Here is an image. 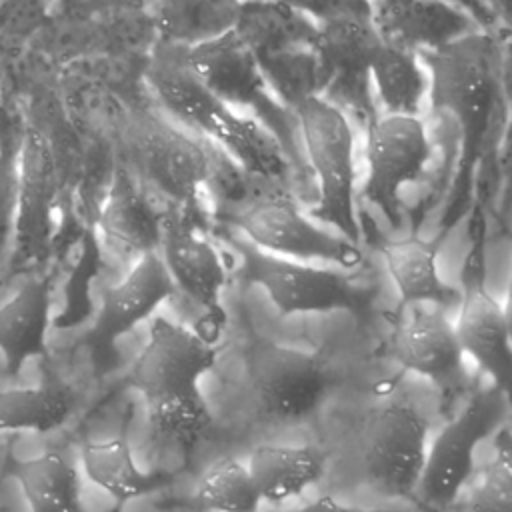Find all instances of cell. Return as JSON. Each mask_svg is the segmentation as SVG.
I'll return each instance as SVG.
<instances>
[{"mask_svg":"<svg viewBox=\"0 0 512 512\" xmlns=\"http://www.w3.org/2000/svg\"><path fill=\"white\" fill-rule=\"evenodd\" d=\"M302 158L316 184L314 220L336 228L344 238L360 242V224L354 206L356 160L354 124L322 96L300 102L294 110Z\"/></svg>","mask_w":512,"mask_h":512,"instance_id":"1","label":"cell"},{"mask_svg":"<svg viewBox=\"0 0 512 512\" xmlns=\"http://www.w3.org/2000/svg\"><path fill=\"white\" fill-rule=\"evenodd\" d=\"M118 144L126 154L128 170L162 196L180 204L198 200L210 168L206 138L146 102L132 106Z\"/></svg>","mask_w":512,"mask_h":512,"instance_id":"2","label":"cell"},{"mask_svg":"<svg viewBox=\"0 0 512 512\" xmlns=\"http://www.w3.org/2000/svg\"><path fill=\"white\" fill-rule=\"evenodd\" d=\"M188 60L202 82L228 108L250 116L272 132L296 168H304L308 174L294 114L272 94L262 76L256 54L234 34V30L188 48Z\"/></svg>","mask_w":512,"mask_h":512,"instance_id":"3","label":"cell"},{"mask_svg":"<svg viewBox=\"0 0 512 512\" xmlns=\"http://www.w3.org/2000/svg\"><path fill=\"white\" fill-rule=\"evenodd\" d=\"M232 224L256 248L300 262L356 268L364 254L342 234L320 228L298 206L288 188L274 186L230 214Z\"/></svg>","mask_w":512,"mask_h":512,"instance_id":"4","label":"cell"},{"mask_svg":"<svg viewBox=\"0 0 512 512\" xmlns=\"http://www.w3.org/2000/svg\"><path fill=\"white\" fill-rule=\"evenodd\" d=\"M232 246L242 258V278L260 286L282 316L366 308L368 294L342 270L264 252L244 236L232 238Z\"/></svg>","mask_w":512,"mask_h":512,"instance_id":"5","label":"cell"},{"mask_svg":"<svg viewBox=\"0 0 512 512\" xmlns=\"http://www.w3.org/2000/svg\"><path fill=\"white\" fill-rule=\"evenodd\" d=\"M508 414L506 390L498 384L476 390L448 420L426 450L416 498L430 510H446L474 472V452Z\"/></svg>","mask_w":512,"mask_h":512,"instance_id":"6","label":"cell"},{"mask_svg":"<svg viewBox=\"0 0 512 512\" xmlns=\"http://www.w3.org/2000/svg\"><path fill=\"white\" fill-rule=\"evenodd\" d=\"M380 44L370 12H338L318 20L314 50L324 68L320 96L360 128L380 114L370 84V64Z\"/></svg>","mask_w":512,"mask_h":512,"instance_id":"7","label":"cell"},{"mask_svg":"<svg viewBox=\"0 0 512 512\" xmlns=\"http://www.w3.org/2000/svg\"><path fill=\"white\" fill-rule=\"evenodd\" d=\"M492 32L478 28L418 54L428 76L426 102L466 128L488 112L496 86L498 40Z\"/></svg>","mask_w":512,"mask_h":512,"instance_id":"8","label":"cell"},{"mask_svg":"<svg viewBox=\"0 0 512 512\" xmlns=\"http://www.w3.org/2000/svg\"><path fill=\"white\" fill-rule=\"evenodd\" d=\"M428 450V420L404 398L374 406L362 426L368 482L386 498H414Z\"/></svg>","mask_w":512,"mask_h":512,"instance_id":"9","label":"cell"},{"mask_svg":"<svg viewBox=\"0 0 512 512\" xmlns=\"http://www.w3.org/2000/svg\"><path fill=\"white\" fill-rule=\"evenodd\" d=\"M366 178L362 198L398 226L402 190L416 182L432 160V140L422 116L378 114L364 126Z\"/></svg>","mask_w":512,"mask_h":512,"instance_id":"10","label":"cell"},{"mask_svg":"<svg viewBox=\"0 0 512 512\" xmlns=\"http://www.w3.org/2000/svg\"><path fill=\"white\" fill-rule=\"evenodd\" d=\"M248 374L260 414L282 424L314 414L330 384L326 362L318 354L274 342L252 350Z\"/></svg>","mask_w":512,"mask_h":512,"instance_id":"11","label":"cell"},{"mask_svg":"<svg viewBox=\"0 0 512 512\" xmlns=\"http://www.w3.org/2000/svg\"><path fill=\"white\" fill-rule=\"evenodd\" d=\"M142 78L160 112L210 142L234 114L194 72L188 48L156 40L146 56Z\"/></svg>","mask_w":512,"mask_h":512,"instance_id":"12","label":"cell"},{"mask_svg":"<svg viewBox=\"0 0 512 512\" xmlns=\"http://www.w3.org/2000/svg\"><path fill=\"white\" fill-rule=\"evenodd\" d=\"M218 360L216 348L194 330L164 316L152 320L148 340L128 370V386L142 398L200 384Z\"/></svg>","mask_w":512,"mask_h":512,"instance_id":"13","label":"cell"},{"mask_svg":"<svg viewBox=\"0 0 512 512\" xmlns=\"http://www.w3.org/2000/svg\"><path fill=\"white\" fill-rule=\"evenodd\" d=\"M390 336V354L404 368L440 388L456 386L464 376V354L454 324L442 306L408 304Z\"/></svg>","mask_w":512,"mask_h":512,"instance_id":"14","label":"cell"},{"mask_svg":"<svg viewBox=\"0 0 512 512\" xmlns=\"http://www.w3.org/2000/svg\"><path fill=\"white\" fill-rule=\"evenodd\" d=\"M174 294L176 284L158 252L142 254L118 284L104 290L90 340L98 346L114 344Z\"/></svg>","mask_w":512,"mask_h":512,"instance_id":"15","label":"cell"},{"mask_svg":"<svg viewBox=\"0 0 512 512\" xmlns=\"http://www.w3.org/2000/svg\"><path fill=\"white\" fill-rule=\"evenodd\" d=\"M370 18L382 42L416 54L480 28L464 10L440 0H370Z\"/></svg>","mask_w":512,"mask_h":512,"instance_id":"16","label":"cell"},{"mask_svg":"<svg viewBox=\"0 0 512 512\" xmlns=\"http://www.w3.org/2000/svg\"><path fill=\"white\" fill-rule=\"evenodd\" d=\"M160 248L176 288L210 314L222 316L226 270L216 248L176 216H162Z\"/></svg>","mask_w":512,"mask_h":512,"instance_id":"17","label":"cell"},{"mask_svg":"<svg viewBox=\"0 0 512 512\" xmlns=\"http://www.w3.org/2000/svg\"><path fill=\"white\" fill-rule=\"evenodd\" d=\"M98 228L104 244L120 258H140L160 248L162 214L126 166L116 168L112 174Z\"/></svg>","mask_w":512,"mask_h":512,"instance_id":"18","label":"cell"},{"mask_svg":"<svg viewBox=\"0 0 512 512\" xmlns=\"http://www.w3.org/2000/svg\"><path fill=\"white\" fill-rule=\"evenodd\" d=\"M462 354H468L494 384L508 390L512 370L510 320L504 306L484 288L472 284L460 298V314L454 322Z\"/></svg>","mask_w":512,"mask_h":512,"instance_id":"19","label":"cell"},{"mask_svg":"<svg viewBox=\"0 0 512 512\" xmlns=\"http://www.w3.org/2000/svg\"><path fill=\"white\" fill-rule=\"evenodd\" d=\"M52 292L48 278H28L0 306V354L4 372L16 378L32 358L46 356Z\"/></svg>","mask_w":512,"mask_h":512,"instance_id":"20","label":"cell"},{"mask_svg":"<svg viewBox=\"0 0 512 512\" xmlns=\"http://www.w3.org/2000/svg\"><path fill=\"white\" fill-rule=\"evenodd\" d=\"M386 270L398 290L400 306L436 304L448 308L462 294L438 272V246L420 236L386 242L380 248Z\"/></svg>","mask_w":512,"mask_h":512,"instance_id":"21","label":"cell"},{"mask_svg":"<svg viewBox=\"0 0 512 512\" xmlns=\"http://www.w3.org/2000/svg\"><path fill=\"white\" fill-rule=\"evenodd\" d=\"M246 468L262 502L282 504L322 480L326 458L312 446L260 444L252 448Z\"/></svg>","mask_w":512,"mask_h":512,"instance_id":"22","label":"cell"},{"mask_svg":"<svg viewBox=\"0 0 512 512\" xmlns=\"http://www.w3.org/2000/svg\"><path fill=\"white\" fill-rule=\"evenodd\" d=\"M318 20L276 0H240L234 34L256 54L314 46Z\"/></svg>","mask_w":512,"mask_h":512,"instance_id":"23","label":"cell"},{"mask_svg":"<svg viewBox=\"0 0 512 512\" xmlns=\"http://www.w3.org/2000/svg\"><path fill=\"white\" fill-rule=\"evenodd\" d=\"M156 36L194 48L234 30L240 0H146Z\"/></svg>","mask_w":512,"mask_h":512,"instance_id":"24","label":"cell"},{"mask_svg":"<svg viewBox=\"0 0 512 512\" xmlns=\"http://www.w3.org/2000/svg\"><path fill=\"white\" fill-rule=\"evenodd\" d=\"M370 84L382 114L420 116L428 96V76L416 52L382 42L370 64Z\"/></svg>","mask_w":512,"mask_h":512,"instance_id":"25","label":"cell"},{"mask_svg":"<svg viewBox=\"0 0 512 512\" xmlns=\"http://www.w3.org/2000/svg\"><path fill=\"white\" fill-rule=\"evenodd\" d=\"M54 200L56 176L50 156L36 150L24 166L18 192L16 248L22 258H40L48 250Z\"/></svg>","mask_w":512,"mask_h":512,"instance_id":"26","label":"cell"},{"mask_svg":"<svg viewBox=\"0 0 512 512\" xmlns=\"http://www.w3.org/2000/svg\"><path fill=\"white\" fill-rule=\"evenodd\" d=\"M30 512H82L78 470L60 452L20 460L10 468Z\"/></svg>","mask_w":512,"mask_h":512,"instance_id":"27","label":"cell"},{"mask_svg":"<svg viewBox=\"0 0 512 512\" xmlns=\"http://www.w3.org/2000/svg\"><path fill=\"white\" fill-rule=\"evenodd\" d=\"M150 432L164 444L190 456L212 424V414L200 386L144 398Z\"/></svg>","mask_w":512,"mask_h":512,"instance_id":"28","label":"cell"},{"mask_svg":"<svg viewBox=\"0 0 512 512\" xmlns=\"http://www.w3.org/2000/svg\"><path fill=\"white\" fill-rule=\"evenodd\" d=\"M80 462L86 478L116 502H130L152 490V478L140 470L124 436L82 444Z\"/></svg>","mask_w":512,"mask_h":512,"instance_id":"29","label":"cell"},{"mask_svg":"<svg viewBox=\"0 0 512 512\" xmlns=\"http://www.w3.org/2000/svg\"><path fill=\"white\" fill-rule=\"evenodd\" d=\"M74 410L72 394L60 384L0 390V432L26 430L48 434L66 424Z\"/></svg>","mask_w":512,"mask_h":512,"instance_id":"30","label":"cell"},{"mask_svg":"<svg viewBox=\"0 0 512 512\" xmlns=\"http://www.w3.org/2000/svg\"><path fill=\"white\" fill-rule=\"evenodd\" d=\"M256 60L268 88L290 112L300 102L322 94L324 68L314 46L262 54Z\"/></svg>","mask_w":512,"mask_h":512,"instance_id":"31","label":"cell"},{"mask_svg":"<svg viewBox=\"0 0 512 512\" xmlns=\"http://www.w3.org/2000/svg\"><path fill=\"white\" fill-rule=\"evenodd\" d=\"M194 504L206 512H260L262 498L238 458L214 462L198 480Z\"/></svg>","mask_w":512,"mask_h":512,"instance_id":"32","label":"cell"},{"mask_svg":"<svg viewBox=\"0 0 512 512\" xmlns=\"http://www.w3.org/2000/svg\"><path fill=\"white\" fill-rule=\"evenodd\" d=\"M508 432L502 434L496 454L488 460L468 498L470 512H512V462Z\"/></svg>","mask_w":512,"mask_h":512,"instance_id":"33","label":"cell"},{"mask_svg":"<svg viewBox=\"0 0 512 512\" xmlns=\"http://www.w3.org/2000/svg\"><path fill=\"white\" fill-rule=\"evenodd\" d=\"M298 8L314 20H324L338 12H370V0H276Z\"/></svg>","mask_w":512,"mask_h":512,"instance_id":"34","label":"cell"},{"mask_svg":"<svg viewBox=\"0 0 512 512\" xmlns=\"http://www.w3.org/2000/svg\"><path fill=\"white\" fill-rule=\"evenodd\" d=\"M440 2H448L452 6H458L460 10H464L482 30H496L498 26V16L492 12V8L484 2V0H440Z\"/></svg>","mask_w":512,"mask_h":512,"instance_id":"35","label":"cell"},{"mask_svg":"<svg viewBox=\"0 0 512 512\" xmlns=\"http://www.w3.org/2000/svg\"><path fill=\"white\" fill-rule=\"evenodd\" d=\"M296 512H404V510H394V508H358V506H346L334 500L332 496H320L314 502L306 504L304 508Z\"/></svg>","mask_w":512,"mask_h":512,"instance_id":"36","label":"cell"},{"mask_svg":"<svg viewBox=\"0 0 512 512\" xmlns=\"http://www.w3.org/2000/svg\"><path fill=\"white\" fill-rule=\"evenodd\" d=\"M492 12L498 16V20H506L508 18V10H510V0H484Z\"/></svg>","mask_w":512,"mask_h":512,"instance_id":"37","label":"cell"}]
</instances>
